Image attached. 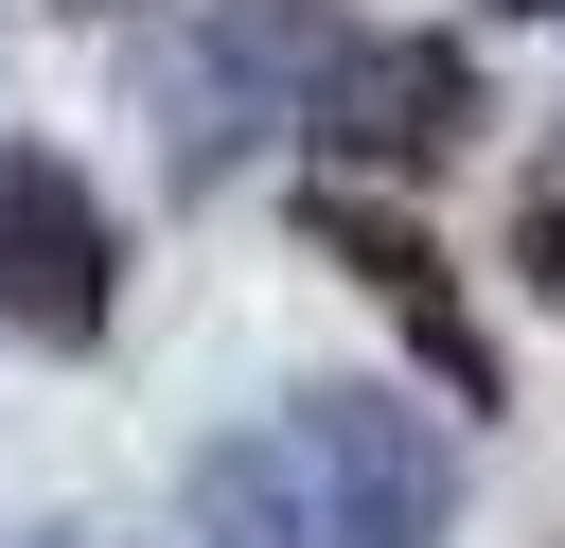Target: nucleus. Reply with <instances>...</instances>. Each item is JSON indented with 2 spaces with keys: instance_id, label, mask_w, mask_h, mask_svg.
Returning a JSON list of instances; mask_svg holds the SVG:
<instances>
[{
  "instance_id": "f257e3e1",
  "label": "nucleus",
  "mask_w": 565,
  "mask_h": 548,
  "mask_svg": "<svg viewBox=\"0 0 565 548\" xmlns=\"http://www.w3.org/2000/svg\"><path fill=\"white\" fill-rule=\"evenodd\" d=\"M300 71H335V18H318V0H212L194 35H159L141 106H159L177 177H230V159L300 106Z\"/></svg>"
},
{
  "instance_id": "0eeeda50",
  "label": "nucleus",
  "mask_w": 565,
  "mask_h": 548,
  "mask_svg": "<svg viewBox=\"0 0 565 548\" xmlns=\"http://www.w3.org/2000/svg\"><path fill=\"white\" fill-rule=\"evenodd\" d=\"M512 265H530V283H547V301H565V177H547V194H530V212H512Z\"/></svg>"
},
{
  "instance_id": "6e6552de",
  "label": "nucleus",
  "mask_w": 565,
  "mask_h": 548,
  "mask_svg": "<svg viewBox=\"0 0 565 548\" xmlns=\"http://www.w3.org/2000/svg\"><path fill=\"white\" fill-rule=\"evenodd\" d=\"M512 18H565V0H512Z\"/></svg>"
},
{
  "instance_id": "f03ea898",
  "label": "nucleus",
  "mask_w": 565,
  "mask_h": 548,
  "mask_svg": "<svg viewBox=\"0 0 565 548\" xmlns=\"http://www.w3.org/2000/svg\"><path fill=\"white\" fill-rule=\"evenodd\" d=\"M282 442H300L335 548H441V530H459V442H441L424 407H388V389H300Z\"/></svg>"
},
{
  "instance_id": "7ed1b4c3",
  "label": "nucleus",
  "mask_w": 565,
  "mask_h": 548,
  "mask_svg": "<svg viewBox=\"0 0 565 548\" xmlns=\"http://www.w3.org/2000/svg\"><path fill=\"white\" fill-rule=\"evenodd\" d=\"M106 301H124V230H106L88 159L0 141V318H18V336H53V354H88V336H106Z\"/></svg>"
},
{
  "instance_id": "39448f33",
  "label": "nucleus",
  "mask_w": 565,
  "mask_h": 548,
  "mask_svg": "<svg viewBox=\"0 0 565 548\" xmlns=\"http://www.w3.org/2000/svg\"><path fill=\"white\" fill-rule=\"evenodd\" d=\"M300 247H318V265H353V283H371V301H388V318L424 336V371H441L459 407L494 389V354H477V318H459V283H441V247H424V230H406L388 194H353V177H318V194H300Z\"/></svg>"
},
{
  "instance_id": "423d86ee",
  "label": "nucleus",
  "mask_w": 565,
  "mask_h": 548,
  "mask_svg": "<svg viewBox=\"0 0 565 548\" xmlns=\"http://www.w3.org/2000/svg\"><path fill=\"white\" fill-rule=\"evenodd\" d=\"M194 548H335V513H318V477H300L282 407H265L247 442H212V460H194Z\"/></svg>"
},
{
  "instance_id": "20e7f679",
  "label": "nucleus",
  "mask_w": 565,
  "mask_h": 548,
  "mask_svg": "<svg viewBox=\"0 0 565 548\" xmlns=\"http://www.w3.org/2000/svg\"><path fill=\"white\" fill-rule=\"evenodd\" d=\"M318 124H335V159L424 177V159H459V141H477V53H459V35H335Z\"/></svg>"
}]
</instances>
